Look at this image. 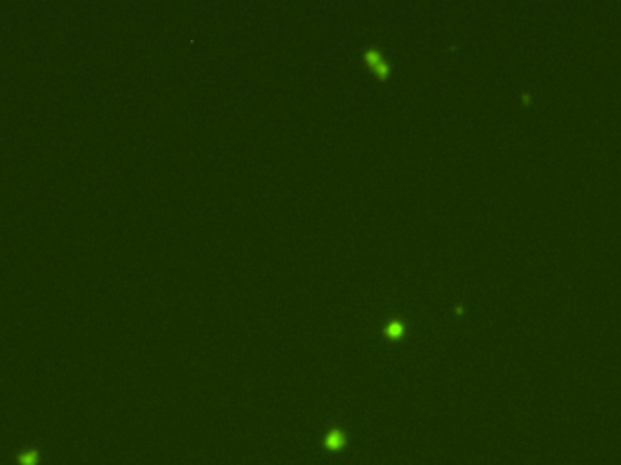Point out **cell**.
Instances as JSON below:
<instances>
[{"label": "cell", "mask_w": 621, "mask_h": 465, "mask_svg": "<svg viewBox=\"0 0 621 465\" xmlns=\"http://www.w3.org/2000/svg\"><path fill=\"white\" fill-rule=\"evenodd\" d=\"M342 444H343V438H342L340 433H333L331 436H327V445H329L331 449L342 447Z\"/></svg>", "instance_id": "1"}, {"label": "cell", "mask_w": 621, "mask_h": 465, "mask_svg": "<svg viewBox=\"0 0 621 465\" xmlns=\"http://www.w3.org/2000/svg\"><path fill=\"white\" fill-rule=\"evenodd\" d=\"M22 465H33L36 461V454L35 452H29V454H26V456H22Z\"/></svg>", "instance_id": "2"}]
</instances>
